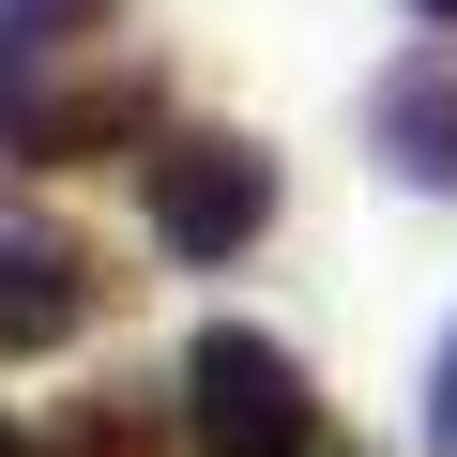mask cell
<instances>
[{
  "label": "cell",
  "instance_id": "6da1fadb",
  "mask_svg": "<svg viewBox=\"0 0 457 457\" xmlns=\"http://www.w3.org/2000/svg\"><path fill=\"white\" fill-rule=\"evenodd\" d=\"M183 442H198V457H320V396H305V366H290L275 336L213 320V336L183 351Z\"/></svg>",
  "mask_w": 457,
  "mask_h": 457
},
{
  "label": "cell",
  "instance_id": "7a4b0ae2",
  "mask_svg": "<svg viewBox=\"0 0 457 457\" xmlns=\"http://www.w3.org/2000/svg\"><path fill=\"white\" fill-rule=\"evenodd\" d=\"M275 228V153L260 137H153V245L168 260H245Z\"/></svg>",
  "mask_w": 457,
  "mask_h": 457
},
{
  "label": "cell",
  "instance_id": "3957f363",
  "mask_svg": "<svg viewBox=\"0 0 457 457\" xmlns=\"http://www.w3.org/2000/svg\"><path fill=\"white\" fill-rule=\"evenodd\" d=\"M137 122H153V77H137V62H77V77H46L31 107H0V153H46V168H77V153L137 137Z\"/></svg>",
  "mask_w": 457,
  "mask_h": 457
},
{
  "label": "cell",
  "instance_id": "277c9868",
  "mask_svg": "<svg viewBox=\"0 0 457 457\" xmlns=\"http://www.w3.org/2000/svg\"><path fill=\"white\" fill-rule=\"evenodd\" d=\"M366 137H381V168H396V183L457 198V46H411V62L366 92Z\"/></svg>",
  "mask_w": 457,
  "mask_h": 457
},
{
  "label": "cell",
  "instance_id": "5b68a950",
  "mask_svg": "<svg viewBox=\"0 0 457 457\" xmlns=\"http://www.w3.org/2000/svg\"><path fill=\"white\" fill-rule=\"evenodd\" d=\"M92 305H107L92 245H62V228H0V351H62Z\"/></svg>",
  "mask_w": 457,
  "mask_h": 457
},
{
  "label": "cell",
  "instance_id": "8992f818",
  "mask_svg": "<svg viewBox=\"0 0 457 457\" xmlns=\"http://www.w3.org/2000/svg\"><path fill=\"white\" fill-rule=\"evenodd\" d=\"M107 16L122 0H0V107H31L46 77L107 62Z\"/></svg>",
  "mask_w": 457,
  "mask_h": 457
},
{
  "label": "cell",
  "instance_id": "52a82bcc",
  "mask_svg": "<svg viewBox=\"0 0 457 457\" xmlns=\"http://www.w3.org/2000/svg\"><path fill=\"white\" fill-rule=\"evenodd\" d=\"M442 457H457V351H442Z\"/></svg>",
  "mask_w": 457,
  "mask_h": 457
},
{
  "label": "cell",
  "instance_id": "ba28073f",
  "mask_svg": "<svg viewBox=\"0 0 457 457\" xmlns=\"http://www.w3.org/2000/svg\"><path fill=\"white\" fill-rule=\"evenodd\" d=\"M411 16H427V31H457V0H411Z\"/></svg>",
  "mask_w": 457,
  "mask_h": 457
},
{
  "label": "cell",
  "instance_id": "9c48e42d",
  "mask_svg": "<svg viewBox=\"0 0 457 457\" xmlns=\"http://www.w3.org/2000/svg\"><path fill=\"white\" fill-rule=\"evenodd\" d=\"M0 457H31V427H0Z\"/></svg>",
  "mask_w": 457,
  "mask_h": 457
}]
</instances>
